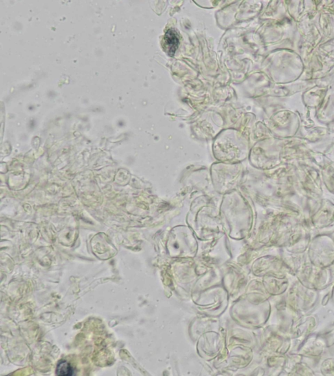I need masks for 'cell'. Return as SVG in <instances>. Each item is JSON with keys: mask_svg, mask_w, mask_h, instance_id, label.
<instances>
[{"mask_svg": "<svg viewBox=\"0 0 334 376\" xmlns=\"http://www.w3.org/2000/svg\"><path fill=\"white\" fill-rule=\"evenodd\" d=\"M164 40L168 54L173 56L180 44V36L175 30L170 28L166 32Z\"/></svg>", "mask_w": 334, "mask_h": 376, "instance_id": "cell-1", "label": "cell"}, {"mask_svg": "<svg viewBox=\"0 0 334 376\" xmlns=\"http://www.w3.org/2000/svg\"><path fill=\"white\" fill-rule=\"evenodd\" d=\"M56 374L59 376H71L74 374V369L66 360H60L57 365Z\"/></svg>", "mask_w": 334, "mask_h": 376, "instance_id": "cell-2", "label": "cell"}]
</instances>
